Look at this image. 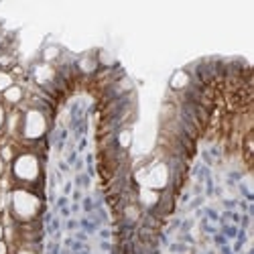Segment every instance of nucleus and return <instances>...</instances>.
Listing matches in <instances>:
<instances>
[{
    "mask_svg": "<svg viewBox=\"0 0 254 254\" xmlns=\"http://www.w3.org/2000/svg\"><path fill=\"white\" fill-rule=\"evenodd\" d=\"M4 173V161H2V157H0V175Z\"/></svg>",
    "mask_w": 254,
    "mask_h": 254,
    "instance_id": "obj_14",
    "label": "nucleus"
},
{
    "mask_svg": "<svg viewBox=\"0 0 254 254\" xmlns=\"http://www.w3.org/2000/svg\"><path fill=\"white\" fill-rule=\"evenodd\" d=\"M159 199H161L159 191H155V189H149V187H142V189H140V193H138V201H140L142 205H146V207L157 205Z\"/></svg>",
    "mask_w": 254,
    "mask_h": 254,
    "instance_id": "obj_5",
    "label": "nucleus"
},
{
    "mask_svg": "<svg viewBox=\"0 0 254 254\" xmlns=\"http://www.w3.org/2000/svg\"><path fill=\"white\" fill-rule=\"evenodd\" d=\"M2 232H4V230H2V226H0V238H2Z\"/></svg>",
    "mask_w": 254,
    "mask_h": 254,
    "instance_id": "obj_15",
    "label": "nucleus"
},
{
    "mask_svg": "<svg viewBox=\"0 0 254 254\" xmlns=\"http://www.w3.org/2000/svg\"><path fill=\"white\" fill-rule=\"evenodd\" d=\"M2 98H4V102L6 104H18L20 100H23V88H20V86H10L4 94H2Z\"/></svg>",
    "mask_w": 254,
    "mask_h": 254,
    "instance_id": "obj_7",
    "label": "nucleus"
},
{
    "mask_svg": "<svg viewBox=\"0 0 254 254\" xmlns=\"http://www.w3.org/2000/svg\"><path fill=\"white\" fill-rule=\"evenodd\" d=\"M4 122H6V114H4V106L0 104V130L4 128Z\"/></svg>",
    "mask_w": 254,
    "mask_h": 254,
    "instance_id": "obj_11",
    "label": "nucleus"
},
{
    "mask_svg": "<svg viewBox=\"0 0 254 254\" xmlns=\"http://www.w3.org/2000/svg\"><path fill=\"white\" fill-rule=\"evenodd\" d=\"M41 175V163H39V157L35 153H23L18 155L12 163V177L25 185V189H29V185L37 183Z\"/></svg>",
    "mask_w": 254,
    "mask_h": 254,
    "instance_id": "obj_2",
    "label": "nucleus"
},
{
    "mask_svg": "<svg viewBox=\"0 0 254 254\" xmlns=\"http://www.w3.org/2000/svg\"><path fill=\"white\" fill-rule=\"evenodd\" d=\"M59 57V47H47V49H43V61L45 63H51L53 59H57Z\"/></svg>",
    "mask_w": 254,
    "mask_h": 254,
    "instance_id": "obj_10",
    "label": "nucleus"
},
{
    "mask_svg": "<svg viewBox=\"0 0 254 254\" xmlns=\"http://www.w3.org/2000/svg\"><path fill=\"white\" fill-rule=\"evenodd\" d=\"M171 88L173 90H185V88H189V83H191V75H189V71H185V69H179V71H175L173 73V77H171Z\"/></svg>",
    "mask_w": 254,
    "mask_h": 254,
    "instance_id": "obj_4",
    "label": "nucleus"
},
{
    "mask_svg": "<svg viewBox=\"0 0 254 254\" xmlns=\"http://www.w3.org/2000/svg\"><path fill=\"white\" fill-rule=\"evenodd\" d=\"M47 132V118L43 110L31 108L25 112V116L20 118V134L27 140H39Z\"/></svg>",
    "mask_w": 254,
    "mask_h": 254,
    "instance_id": "obj_3",
    "label": "nucleus"
},
{
    "mask_svg": "<svg viewBox=\"0 0 254 254\" xmlns=\"http://www.w3.org/2000/svg\"><path fill=\"white\" fill-rule=\"evenodd\" d=\"M98 59L96 57H92V55H83L79 61H77V69L81 71V73H94L96 69H98Z\"/></svg>",
    "mask_w": 254,
    "mask_h": 254,
    "instance_id": "obj_6",
    "label": "nucleus"
},
{
    "mask_svg": "<svg viewBox=\"0 0 254 254\" xmlns=\"http://www.w3.org/2000/svg\"><path fill=\"white\" fill-rule=\"evenodd\" d=\"M10 209H12V216L18 222H33L39 211H41V199L39 195H35L31 189L25 187H18L12 191L10 195Z\"/></svg>",
    "mask_w": 254,
    "mask_h": 254,
    "instance_id": "obj_1",
    "label": "nucleus"
},
{
    "mask_svg": "<svg viewBox=\"0 0 254 254\" xmlns=\"http://www.w3.org/2000/svg\"><path fill=\"white\" fill-rule=\"evenodd\" d=\"M8 252V248H6V244L2 242V240H0V254H6Z\"/></svg>",
    "mask_w": 254,
    "mask_h": 254,
    "instance_id": "obj_13",
    "label": "nucleus"
},
{
    "mask_svg": "<svg viewBox=\"0 0 254 254\" xmlns=\"http://www.w3.org/2000/svg\"><path fill=\"white\" fill-rule=\"evenodd\" d=\"M130 144H132V130L130 128H122L118 132V146H120L122 151H126Z\"/></svg>",
    "mask_w": 254,
    "mask_h": 254,
    "instance_id": "obj_8",
    "label": "nucleus"
},
{
    "mask_svg": "<svg viewBox=\"0 0 254 254\" xmlns=\"http://www.w3.org/2000/svg\"><path fill=\"white\" fill-rule=\"evenodd\" d=\"M16 254H37L35 250H31L29 246H23V248H18V252Z\"/></svg>",
    "mask_w": 254,
    "mask_h": 254,
    "instance_id": "obj_12",
    "label": "nucleus"
},
{
    "mask_svg": "<svg viewBox=\"0 0 254 254\" xmlns=\"http://www.w3.org/2000/svg\"><path fill=\"white\" fill-rule=\"evenodd\" d=\"M10 86H14V77H12V73H8V71H4V69H0V92H6Z\"/></svg>",
    "mask_w": 254,
    "mask_h": 254,
    "instance_id": "obj_9",
    "label": "nucleus"
}]
</instances>
